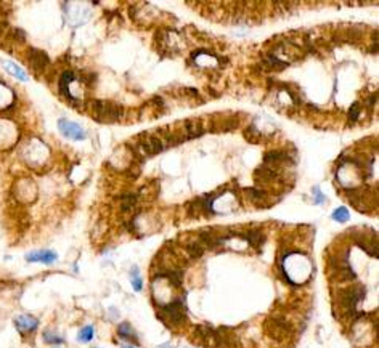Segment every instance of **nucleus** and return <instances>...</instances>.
Instances as JSON below:
<instances>
[{"label": "nucleus", "instance_id": "f257e3e1", "mask_svg": "<svg viewBox=\"0 0 379 348\" xmlns=\"http://www.w3.org/2000/svg\"><path fill=\"white\" fill-rule=\"evenodd\" d=\"M90 111L92 117L101 124H114L124 117V108L114 101H105V100H92L90 101Z\"/></svg>", "mask_w": 379, "mask_h": 348}, {"label": "nucleus", "instance_id": "f03ea898", "mask_svg": "<svg viewBox=\"0 0 379 348\" xmlns=\"http://www.w3.org/2000/svg\"><path fill=\"white\" fill-rule=\"evenodd\" d=\"M159 318L172 326H177L185 320V303L183 300H176L167 305H159Z\"/></svg>", "mask_w": 379, "mask_h": 348}, {"label": "nucleus", "instance_id": "7ed1b4c3", "mask_svg": "<svg viewBox=\"0 0 379 348\" xmlns=\"http://www.w3.org/2000/svg\"><path fill=\"white\" fill-rule=\"evenodd\" d=\"M58 129L60 132L63 134L66 138H71V140H76V141H80V140H85V130L82 129L80 125H77L76 122H71L68 119H60L58 120Z\"/></svg>", "mask_w": 379, "mask_h": 348}, {"label": "nucleus", "instance_id": "20e7f679", "mask_svg": "<svg viewBox=\"0 0 379 348\" xmlns=\"http://www.w3.org/2000/svg\"><path fill=\"white\" fill-rule=\"evenodd\" d=\"M27 63L29 66L33 68L37 74L44 73L45 68L50 65V59L47 56L45 52H42V50L39 48H29V55H27Z\"/></svg>", "mask_w": 379, "mask_h": 348}, {"label": "nucleus", "instance_id": "39448f33", "mask_svg": "<svg viewBox=\"0 0 379 348\" xmlns=\"http://www.w3.org/2000/svg\"><path fill=\"white\" fill-rule=\"evenodd\" d=\"M73 82H74V73H73V71H65V73L61 74L60 80H58V90H60V93L69 101V103L77 105L79 103L77 98L73 93H71V90H69Z\"/></svg>", "mask_w": 379, "mask_h": 348}, {"label": "nucleus", "instance_id": "423d86ee", "mask_svg": "<svg viewBox=\"0 0 379 348\" xmlns=\"http://www.w3.org/2000/svg\"><path fill=\"white\" fill-rule=\"evenodd\" d=\"M15 326L19 334H29V332H34L39 326V321L34 318V316H29V314H19L15 318Z\"/></svg>", "mask_w": 379, "mask_h": 348}, {"label": "nucleus", "instance_id": "0eeeda50", "mask_svg": "<svg viewBox=\"0 0 379 348\" xmlns=\"http://www.w3.org/2000/svg\"><path fill=\"white\" fill-rule=\"evenodd\" d=\"M58 255L52 250H36L26 255V260L31 263H44V265H52L56 262Z\"/></svg>", "mask_w": 379, "mask_h": 348}, {"label": "nucleus", "instance_id": "6e6552de", "mask_svg": "<svg viewBox=\"0 0 379 348\" xmlns=\"http://www.w3.org/2000/svg\"><path fill=\"white\" fill-rule=\"evenodd\" d=\"M183 137H185V140H191V138H198L204 134V129H202V124L199 120H185L183 122Z\"/></svg>", "mask_w": 379, "mask_h": 348}, {"label": "nucleus", "instance_id": "1a4fd4ad", "mask_svg": "<svg viewBox=\"0 0 379 348\" xmlns=\"http://www.w3.org/2000/svg\"><path fill=\"white\" fill-rule=\"evenodd\" d=\"M243 238L255 249H260L262 244L265 242V236H264V233L260 230H249L246 234H243Z\"/></svg>", "mask_w": 379, "mask_h": 348}, {"label": "nucleus", "instance_id": "9d476101", "mask_svg": "<svg viewBox=\"0 0 379 348\" xmlns=\"http://www.w3.org/2000/svg\"><path fill=\"white\" fill-rule=\"evenodd\" d=\"M13 105V91L7 85L0 84V109H5Z\"/></svg>", "mask_w": 379, "mask_h": 348}, {"label": "nucleus", "instance_id": "9b49d317", "mask_svg": "<svg viewBox=\"0 0 379 348\" xmlns=\"http://www.w3.org/2000/svg\"><path fill=\"white\" fill-rule=\"evenodd\" d=\"M4 68L8 71L10 74L12 76H15L16 79H19V80H27V74L24 73V71L19 68V66H16L15 63H12V61H4Z\"/></svg>", "mask_w": 379, "mask_h": 348}, {"label": "nucleus", "instance_id": "f8f14e48", "mask_svg": "<svg viewBox=\"0 0 379 348\" xmlns=\"http://www.w3.org/2000/svg\"><path fill=\"white\" fill-rule=\"evenodd\" d=\"M204 249H206V247L201 244V241H194V242H190L187 245V250L190 254V257H193V259H199L201 255L204 254Z\"/></svg>", "mask_w": 379, "mask_h": 348}, {"label": "nucleus", "instance_id": "ddd939ff", "mask_svg": "<svg viewBox=\"0 0 379 348\" xmlns=\"http://www.w3.org/2000/svg\"><path fill=\"white\" fill-rule=\"evenodd\" d=\"M118 334L122 337V339H127V340H137V337H135V332H134V329H132V326L129 324V323H122L119 327H118Z\"/></svg>", "mask_w": 379, "mask_h": 348}, {"label": "nucleus", "instance_id": "4468645a", "mask_svg": "<svg viewBox=\"0 0 379 348\" xmlns=\"http://www.w3.org/2000/svg\"><path fill=\"white\" fill-rule=\"evenodd\" d=\"M94 335H95L94 326H85V327H82V329L79 331V334H77V340L87 343V342H90L92 339H94Z\"/></svg>", "mask_w": 379, "mask_h": 348}, {"label": "nucleus", "instance_id": "2eb2a0df", "mask_svg": "<svg viewBox=\"0 0 379 348\" xmlns=\"http://www.w3.org/2000/svg\"><path fill=\"white\" fill-rule=\"evenodd\" d=\"M333 220L334 222H339V223H345V222H349V218H351V213H349V210H347L345 207H337L334 212H333Z\"/></svg>", "mask_w": 379, "mask_h": 348}, {"label": "nucleus", "instance_id": "dca6fc26", "mask_svg": "<svg viewBox=\"0 0 379 348\" xmlns=\"http://www.w3.org/2000/svg\"><path fill=\"white\" fill-rule=\"evenodd\" d=\"M264 63H265V65H269V66L273 68V69H283V68H286V63H284V61L278 59V58L273 56V55H269L267 58L264 59Z\"/></svg>", "mask_w": 379, "mask_h": 348}, {"label": "nucleus", "instance_id": "f3484780", "mask_svg": "<svg viewBox=\"0 0 379 348\" xmlns=\"http://www.w3.org/2000/svg\"><path fill=\"white\" fill-rule=\"evenodd\" d=\"M246 140H249L251 143H259L260 141V132L255 129V125H251L248 130L244 132Z\"/></svg>", "mask_w": 379, "mask_h": 348}, {"label": "nucleus", "instance_id": "a211bd4d", "mask_svg": "<svg viewBox=\"0 0 379 348\" xmlns=\"http://www.w3.org/2000/svg\"><path fill=\"white\" fill-rule=\"evenodd\" d=\"M130 276H132V288H134L137 292H140L141 291V278H140V273H138V268H132V273H130Z\"/></svg>", "mask_w": 379, "mask_h": 348}, {"label": "nucleus", "instance_id": "6ab92c4d", "mask_svg": "<svg viewBox=\"0 0 379 348\" xmlns=\"http://www.w3.org/2000/svg\"><path fill=\"white\" fill-rule=\"evenodd\" d=\"M358 116H360V103L355 101L349 109V122L351 124H355V122L358 120Z\"/></svg>", "mask_w": 379, "mask_h": 348}, {"label": "nucleus", "instance_id": "aec40b11", "mask_svg": "<svg viewBox=\"0 0 379 348\" xmlns=\"http://www.w3.org/2000/svg\"><path fill=\"white\" fill-rule=\"evenodd\" d=\"M44 339H45L47 343H61V342H63V339H61V337L52 335L50 332H45V334H44Z\"/></svg>", "mask_w": 379, "mask_h": 348}, {"label": "nucleus", "instance_id": "412c9836", "mask_svg": "<svg viewBox=\"0 0 379 348\" xmlns=\"http://www.w3.org/2000/svg\"><path fill=\"white\" fill-rule=\"evenodd\" d=\"M313 193H315V196H316V204H322L325 201V196L320 193V189L318 188H313Z\"/></svg>", "mask_w": 379, "mask_h": 348}, {"label": "nucleus", "instance_id": "4be33fe9", "mask_svg": "<svg viewBox=\"0 0 379 348\" xmlns=\"http://www.w3.org/2000/svg\"><path fill=\"white\" fill-rule=\"evenodd\" d=\"M124 348H132V346H124Z\"/></svg>", "mask_w": 379, "mask_h": 348}]
</instances>
